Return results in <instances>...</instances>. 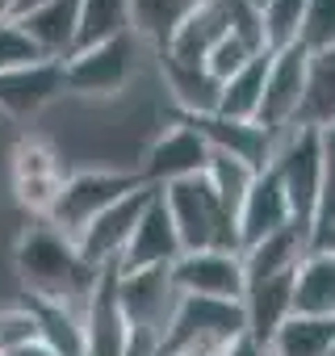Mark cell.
<instances>
[{
  "instance_id": "cell-40",
  "label": "cell",
  "mask_w": 335,
  "mask_h": 356,
  "mask_svg": "<svg viewBox=\"0 0 335 356\" xmlns=\"http://www.w3.org/2000/svg\"><path fill=\"white\" fill-rule=\"evenodd\" d=\"M13 5L17 0H0V22H13Z\"/></svg>"
},
{
  "instance_id": "cell-41",
  "label": "cell",
  "mask_w": 335,
  "mask_h": 356,
  "mask_svg": "<svg viewBox=\"0 0 335 356\" xmlns=\"http://www.w3.org/2000/svg\"><path fill=\"white\" fill-rule=\"evenodd\" d=\"M243 5H247V9H256V13H264V9H268V0H243Z\"/></svg>"
},
{
  "instance_id": "cell-21",
  "label": "cell",
  "mask_w": 335,
  "mask_h": 356,
  "mask_svg": "<svg viewBox=\"0 0 335 356\" xmlns=\"http://www.w3.org/2000/svg\"><path fill=\"white\" fill-rule=\"evenodd\" d=\"M76 17H80V0H51V5L17 17V26L26 30V38L38 47L42 59L63 63L76 51Z\"/></svg>"
},
{
  "instance_id": "cell-4",
  "label": "cell",
  "mask_w": 335,
  "mask_h": 356,
  "mask_svg": "<svg viewBox=\"0 0 335 356\" xmlns=\"http://www.w3.org/2000/svg\"><path fill=\"white\" fill-rule=\"evenodd\" d=\"M134 189H142V176L138 172H109V168L72 172L67 181H63V189H59V197H55V206H51V214H47V222L76 243V235L101 210H109L117 197H126Z\"/></svg>"
},
{
  "instance_id": "cell-31",
  "label": "cell",
  "mask_w": 335,
  "mask_h": 356,
  "mask_svg": "<svg viewBox=\"0 0 335 356\" xmlns=\"http://www.w3.org/2000/svg\"><path fill=\"white\" fill-rule=\"evenodd\" d=\"M302 13H306V0H268V9L260 13L264 47L268 51L293 47L297 42V30H302Z\"/></svg>"
},
{
  "instance_id": "cell-36",
  "label": "cell",
  "mask_w": 335,
  "mask_h": 356,
  "mask_svg": "<svg viewBox=\"0 0 335 356\" xmlns=\"http://www.w3.org/2000/svg\"><path fill=\"white\" fill-rule=\"evenodd\" d=\"M26 339H34V318L26 306H9L0 310V356H9L13 348H22Z\"/></svg>"
},
{
  "instance_id": "cell-42",
  "label": "cell",
  "mask_w": 335,
  "mask_h": 356,
  "mask_svg": "<svg viewBox=\"0 0 335 356\" xmlns=\"http://www.w3.org/2000/svg\"><path fill=\"white\" fill-rule=\"evenodd\" d=\"M331 356H335V348H331Z\"/></svg>"
},
{
  "instance_id": "cell-22",
  "label": "cell",
  "mask_w": 335,
  "mask_h": 356,
  "mask_svg": "<svg viewBox=\"0 0 335 356\" xmlns=\"http://www.w3.org/2000/svg\"><path fill=\"white\" fill-rule=\"evenodd\" d=\"M26 310L34 318V339H42L55 356H84V310L80 306L26 298Z\"/></svg>"
},
{
  "instance_id": "cell-13",
  "label": "cell",
  "mask_w": 335,
  "mask_h": 356,
  "mask_svg": "<svg viewBox=\"0 0 335 356\" xmlns=\"http://www.w3.org/2000/svg\"><path fill=\"white\" fill-rule=\"evenodd\" d=\"M181 239H177V227H172V214L163 206V189L151 197V206L142 210L122 260L113 264L117 273H138V268H172L181 260Z\"/></svg>"
},
{
  "instance_id": "cell-26",
  "label": "cell",
  "mask_w": 335,
  "mask_h": 356,
  "mask_svg": "<svg viewBox=\"0 0 335 356\" xmlns=\"http://www.w3.org/2000/svg\"><path fill=\"white\" fill-rule=\"evenodd\" d=\"M293 126H335V47L310 55V67H306V97H302V109H297V122Z\"/></svg>"
},
{
  "instance_id": "cell-37",
  "label": "cell",
  "mask_w": 335,
  "mask_h": 356,
  "mask_svg": "<svg viewBox=\"0 0 335 356\" xmlns=\"http://www.w3.org/2000/svg\"><path fill=\"white\" fill-rule=\"evenodd\" d=\"M222 356H268V348H264V343H256V339H247V335H239Z\"/></svg>"
},
{
  "instance_id": "cell-28",
  "label": "cell",
  "mask_w": 335,
  "mask_h": 356,
  "mask_svg": "<svg viewBox=\"0 0 335 356\" xmlns=\"http://www.w3.org/2000/svg\"><path fill=\"white\" fill-rule=\"evenodd\" d=\"M134 34L130 26V0H80V17H76V51Z\"/></svg>"
},
{
  "instance_id": "cell-27",
  "label": "cell",
  "mask_w": 335,
  "mask_h": 356,
  "mask_svg": "<svg viewBox=\"0 0 335 356\" xmlns=\"http://www.w3.org/2000/svg\"><path fill=\"white\" fill-rule=\"evenodd\" d=\"M202 5V0H130V26L138 42H151L163 51V42L172 38V30Z\"/></svg>"
},
{
  "instance_id": "cell-5",
  "label": "cell",
  "mask_w": 335,
  "mask_h": 356,
  "mask_svg": "<svg viewBox=\"0 0 335 356\" xmlns=\"http://www.w3.org/2000/svg\"><path fill=\"white\" fill-rule=\"evenodd\" d=\"M134 55H138V34L72 51L63 59V88L76 97H117L134 76Z\"/></svg>"
},
{
  "instance_id": "cell-7",
  "label": "cell",
  "mask_w": 335,
  "mask_h": 356,
  "mask_svg": "<svg viewBox=\"0 0 335 356\" xmlns=\"http://www.w3.org/2000/svg\"><path fill=\"white\" fill-rule=\"evenodd\" d=\"M177 298H214V302H243L247 277L239 252H185L172 268Z\"/></svg>"
},
{
  "instance_id": "cell-8",
  "label": "cell",
  "mask_w": 335,
  "mask_h": 356,
  "mask_svg": "<svg viewBox=\"0 0 335 356\" xmlns=\"http://www.w3.org/2000/svg\"><path fill=\"white\" fill-rule=\"evenodd\" d=\"M239 335H247L243 302L177 298V310L168 318L159 343H235Z\"/></svg>"
},
{
  "instance_id": "cell-14",
  "label": "cell",
  "mask_w": 335,
  "mask_h": 356,
  "mask_svg": "<svg viewBox=\"0 0 335 356\" xmlns=\"http://www.w3.org/2000/svg\"><path fill=\"white\" fill-rule=\"evenodd\" d=\"M63 92H67L63 88V63H55V59L0 72V113H9L13 122H30L34 113H42Z\"/></svg>"
},
{
  "instance_id": "cell-23",
  "label": "cell",
  "mask_w": 335,
  "mask_h": 356,
  "mask_svg": "<svg viewBox=\"0 0 335 356\" xmlns=\"http://www.w3.org/2000/svg\"><path fill=\"white\" fill-rule=\"evenodd\" d=\"M159 72H163V84L172 92L181 118H206V113L218 109V88L222 84L206 67H189V63H177V59L159 55Z\"/></svg>"
},
{
  "instance_id": "cell-11",
  "label": "cell",
  "mask_w": 335,
  "mask_h": 356,
  "mask_svg": "<svg viewBox=\"0 0 335 356\" xmlns=\"http://www.w3.org/2000/svg\"><path fill=\"white\" fill-rule=\"evenodd\" d=\"M306 67H310V55L293 42L285 51H272L268 59V76H264V97H260V113L256 122L272 134H285L293 122H297V109H302V97H306Z\"/></svg>"
},
{
  "instance_id": "cell-1",
  "label": "cell",
  "mask_w": 335,
  "mask_h": 356,
  "mask_svg": "<svg viewBox=\"0 0 335 356\" xmlns=\"http://www.w3.org/2000/svg\"><path fill=\"white\" fill-rule=\"evenodd\" d=\"M17 273L22 285L30 289L26 298H47V302H67L80 306L88 302L92 285H97V268H88L76 252V243L67 235H59L47 218H34L30 231L17 239Z\"/></svg>"
},
{
  "instance_id": "cell-30",
  "label": "cell",
  "mask_w": 335,
  "mask_h": 356,
  "mask_svg": "<svg viewBox=\"0 0 335 356\" xmlns=\"http://www.w3.org/2000/svg\"><path fill=\"white\" fill-rule=\"evenodd\" d=\"M206 185L218 193V202L227 206V214L235 218L239 214V206H243V197H247V189H252V181H256V172L247 168V163H239V159H231V155H222V151H210V163H206Z\"/></svg>"
},
{
  "instance_id": "cell-29",
  "label": "cell",
  "mask_w": 335,
  "mask_h": 356,
  "mask_svg": "<svg viewBox=\"0 0 335 356\" xmlns=\"http://www.w3.org/2000/svg\"><path fill=\"white\" fill-rule=\"evenodd\" d=\"M335 318H285L268 343V356H331Z\"/></svg>"
},
{
  "instance_id": "cell-15",
  "label": "cell",
  "mask_w": 335,
  "mask_h": 356,
  "mask_svg": "<svg viewBox=\"0 0 335 356\" xmlns=\"http://www.w3.org/2000/svg\"><path fill=\"white\" fill-rule=\"evenodd\" d=\"M206 143L210 151H222L239 163H247L252 172H264L272 163V151H277V134L264 130L260 122H239V118H218V113H206V118H185Z\"/></svg>"
},
{
  "instance_id": "cell-33",
  "label": "cell",
  "mask_w": 335,
  "mask_h": 356,
  "mask_svg": "<svg viewBox=\"0 0 335 356\" xmlns=\"http://www.w3.org/2000/svg\"><path fill=\"white\" fill-rule=\"evenodd\" d=\"M318 151H322V193H318V218H314V235L335 227V126L318 130ZM310 235V239H314Z\"/></svg>"
},
{
  "instance_id": "cell-32",
  "label": "cell",
  "mask_w": 335,
  "mask_h": 356,
  "mask_svg": "<svg viewBox=\"0 0 335 356\" xmlns=\"http://www.w3.org/2000/svg\"><path fill=\"white\" fill-rule=\"evenodd\" d=\"M297 47H302L306 55H318V51L335 47V0H306L302 30H297Z\"/></svg>"
},
{
  "instance_id": "cell-2",
  "label": "cell",
  "mask_w": 335,
  "mask_h": 356,
  "mask_svg": "<svg viewBox=\"0 0 335 356\" xmlns=\"http://www.w3.org/2000/svg\"><path fill=\"white\" fill-rule=\"evenodd\" d=\"M163 206L172 214L181 252H239V231L206 176H189L163 189Z\"/></svg>"
},
{
  "instance_id": "cell-24",
  "label": "cell",
  "mask_w": 335,
  "mask_h": 356,
  "mask_svg": "<svg viewBox=\"0 0 335 356\" xmlns=\"http://www.w3.org/2000/svg\"><path fill=\"white\" fill-rule=\"evenodd\" d=\"M310 252V239L297 231V227H285L268 239H260L256 248H243V277L247 281H264V277H281V273H293L302 264V256Z\"/></svg>"
},
{
  "instance_id": "cell-38",
  "label": "cell",
  "mask_w": 335,
  "mask_h": 356,
  "mask_svg": "<svg viewBox=\"0 0 335 356\" xmlns=\"http://www.w3.org/2000/svg\"><path fill=\"white\" fill-rule=\"evenodd\" d=\"M9 356H55V352H51L42 339H26V343H22V348H13Z\"/></svg>"
},
{
  "instance_id": "cell-25",
  "label": "cell",
  "mask_w": 335,
  "mask_h": 356,
  "mask_svg": "<svg viewBox=\"0 0 335 356\" xmlns=\"http://www.w3.org/2000/svg\"><path fill=\"white\" fill-rule=\"evenodd\" d=\"M268 59L272 51H260L252 55L231 80H222L218 88V118H239V122H256L260 113V97H264V76H268Z\"/></svg>"
},
{
  "instance_id": "cell-34",
  "label": "cell",
  "mask_w": 335,
  "mask_h": 356,
  "mask_svg": "<svg viewBox=\"0 0 335 356\" xmlns=\"http://www.w3.org/2000/svg\"><path fill=\"white\" fill-rule=\"evenodd\" d=\"M252 55H260V51H252L247 42H239L235 34H227V38H222V42H218V47L206 55V63H202V67H206V72H210V76L222 84V80H231V76H235V72H239V67H243Z\"/></svg>"
},
{
  "instance_id": "cell-10",
  "label": "cell",
  "mask_w": 335,
  "mask_h": 356,
  "mask_svg": "<svg viewBox=\"0 0 335 356\" xmlns=\"http://www.w3.org/2000/svg\"><path fill=\"white\" fill-rule=\"evenodd\" d=\"M9 172H13V193H17V202L34 218H47L51 206H55V197H59V189H63V181H67V168H63L59 151L47 138H22L13 147Z\"/></svg>"
},
{
  "instance_id": "cell-17",
  "label": "cell",
  "mask_w": 335,
  "mask_h": 356,
  "mask_svg": "<svg viewBox=\"0 0 335 356\" xmlns=\"http://www.w3.org/2000/svg\"><path fill=\"white\" fill-rule=\"evenodd\" d=\"M126 335H130V323L117 306L113 268H101L97 285L84 302V356H122Z\"/></svg>"
},
{
  "instance_id": "cell-9",
  "label": "cell",
  "mask_w": 335,
  "mask_h": 356,
  "mask_svg": "<svg viewBox=\"0 0 335 356\" xmlns=\"http://www.w3.org/2000/svg\"><path fill=\"white\" fill-rule=\"evenodd\" d=\"M210 163V143L185 122L177 118L168 126L142 155V185H155V189H168L177 181H189V176H202Z\"/></svg>"
},
{
  "instance_id": "cell-18",
  "label": "cell",
  "mask_w": 335,
  "mask_h": 356,
  "mask_svg": "<svg viewBox=\"0 0 335 356\" xmlns=\"http://www.w3.org/2000/svg\"><path fill=\"white\" fill-rule=\"evenodd\" d=\"M227 34H231V26H227V5H222V0H202V5L172 30V38L163 42L159 55L177 59V63H189V67H202L206 55H210Z\"/></svg>"
},
{
  "instance_id": "cell-12",
  "label": "cell",
  "mask_w": 335,
  "mask_h": 356,
  "mask_svg": "<svg viewBox=\"0 0 335 356\" xmlns=\"http://www.w3.org/2000/svg\"><path fill=\"white\" fill-rule=\"evenodd\" d=\"M113 285H117V306H122L126 323L163 335L168 318L177 310V289H172L168 268H138V273L113 268Z\"/></svg>"
},
{
  "instance_id": "cell-19",
  "label": "cell",
  "mask_w": 335,
  "mask_h": 356,
  "mask_svg": "<svg viewBox=\"0 0 335 356\" xmlns=\"http://www.w3.org/2000/svg\"><path fill=\"white\" fill-rule=\"evenodd\" d=\"M297 273V268H293ZM293 273L281 277H264V281H247L243 289V318H247V339L256 343H272V335L281 331L285 318H293Z\"/></svg>"
},
{
  "instance_id": "cell-3",
  "label": "cell",
  "mask_w": 335,
  "mask_h": 356,
  "mask_svg": "<svg viewBox=\"0 0 335 356\" xmlns=\"http://www.w3.org/2000/svg\"><path fill=\"white\" fill-rule=\"evenodd\" d=\"M277 181L289 197V214L293 227L310 239L314 235V218H318V193H322V151H318V130L314 126H289L285 134H277V151L272 163Z\"/></svg>"
},
{
  "instance_id": "cell-35",
  "label": "cell",
  "mask_w": 335,
  "mask_h": 356,
  "mask_svg": "<svg viewBox=\"0 0 335 356\" xmlns=\"http://www.w3.org/2000/svg\"><path fill=\"white\" fill-rule=\"evenodd\" d=\"M26 63H42L38 47L26 38V30H22L17 22H0V72L26 67Z\"/></svg>"
},
{
  "instance_id": "cell-20",
  "label": "cell",
  "mask_w": 335,
  "mask_h": 356,
  "mask_svg": "<svg viewBox=\"0 0 335 356\" xmlns=\"http://www.w3.org/2000/svg\"><path fill=\"white\" fill-rule=\"evenodd\" d=\"M293 314L297 318H335V252L310 248L293 273Z\"/></svg>"
},
{
  "instance_id": "cell-16",
  "label": "cell",
  "mask_w": 335,
  "mask_h": 356,
  "mask_svg": "<svg viewBox=\"0 0 335 356\" xmlns=\"http://www.w3.org/2000/svg\"><path fill=\"white\" fill-rule=\"evenodd\" d=\"M285 227H293L289 197H285V189H281V181H277V172L264 168V172H256V181H252V189H247V197H243V206H239V214H235L239 252H243V248H256L260 239H268V235H277V231H285Z\"/></svg>"
},
{
  "instance_id": "cell-39",
  "label": "cell",
  "mask_w": 335,
  "mask_h": 356,
  "mask_svg": "<svg viewBox=\"0 0 335 356\" xmlns=\"http://www.w3.org/2000/svg\"><path fill=\"white\" fill-rule=\"evenodd\" d=\"M42 5H51V0H17V5H13V22L26 17V13H34V9H42Z\"/></svg>"
},
{
  "instance_id": "cell-6",
  "label": "cell",
  "mask_w": 335,
  "mask_h": 356,
  "mask_svg": "<svg viewBox=\"0 0 335 356\" xmlns=\"http://www.w3.org/2000/svg\"><path fill=\"white\" fill-rule=\"evenodd\" d=\"M155 193H159L155 185H142V189L117 197L109 210H101V214L76 235L80 260H84L88 268H97V273H101V268H113V264L122 260V252H126V243H130V235H134V227H138V218H142V210L151 206Z\"/></svg>"
}]
</instances>
